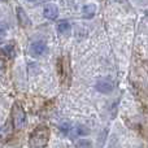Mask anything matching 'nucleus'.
<instances>
[{
    "label": "nucleus",
    "instance_id": "9d476101",
    "mask_svg": "<svg viewBox=\"0 0 148 148\" xmlns=\"http://www.w3.org/2000/svg\"><path fill=\"white\" fill-rule=\"evenodd\" d=\"M57 31L60 34H68L70 31V23L68 21H59V23H57Z\"/></svg>",
    "mask_w": 148,
    "mask_h": 148
},
{
    "label": "nucleus",
    "instance_id": "ddd939ff",
    "mask_svg": "<svg viewBox=\"0 0 148 148\" xmlns=\"http://www.w3.org/2000/svg\"><path fill=\"white\" fill-rule=\"evenodd\" d=\"M3 73H4V64L0 61V75H1Z\"/></svg>",
    "mask_w": 148,
    "mask_h": 148
},
{
    "label": "nucleus",
    "instance_id": "423d86ee",
    "mask_svg": "<svg viewBox=\"0 0 148 148\" xmlns=\"http://www.w3.org/2000/svg\"><path fill=\"white\" fill-rule=\"evenodd\" d=\"M43 16L47 20H55L59 16V9L55 4H47L43 9Z\"/></svg>",
    "mask_w": 148,
    "mask_h": 148
},
{
    "label": "nucleus",
    "instance_id": "9b49d317",
    "mask_svg": "<svg viewBox=\"0 0 148 148\" xmlns=\"http://www.w3.org/2000/svg\"><path fill=\"white\" fill-rule=\"evenodd\" d=\"M73 131L77 134V135H86V134H88V129L84 127V126H75V127H73Z\"/></svg>",
    "mask_w": 148,
    "mask_h": 148
},
{
    "label": "nucleus",
    "instance_id": "20e7f679",
    "mask_svg": "<svg viewBox=\"0 0 148 148\" xmlns=\"http://www.w3.org/2000/svg\"><path fill=\"white\" fill-rule=\"evenodd\" d=\"M95 87L101 94H110L113 91V88H114V84H113L112 79H109V78H100L96 82Z\"/></svg>",
    "mask_w": 148,
    "mask_h": 148
},
{
    "label": "nucleus",
    "instance_id": "4468645a",
    "mask_svg": "<svg viewBox=\"0 0 148 148\" xmlns=\"http://www.w3.org/2000/svg\"><path fill=\"white\" fill-rule=\"evenodd\" d=\"M27 1H36V0H27Z\"/></svg>",
    "mask_w": 148,
    "mask_h": 148
},
{
    "label": "nucleus",
    "instance_id": "f03ea898",
    "mask_svg": "<svg viewBox=\"0 0 148 148\" xmlns=\"http://www.w3.org/2000/svg\"><path fill=\"white\" fill-rule=\"evenodd\" d=\"M12 120L16 129H22L26 123V113L18 103H14L12 108Z\"/></svg>",
    "mask_w": 148,
    "mask_h": 148
},
{
    "label": "nucleus",
    "instance_id": "6e6552de",
    "mask_svg": "<svg viewBox=\"0 0 148 148\" xmlns=\"http://www.w3.org/2000/svg\"><path fill=\"white\" fill-rule=\"evenodd\" d=\"M82 13H83L84 18H92L96 13V7L94 4H86L82 9Z\"/></svg>",
    "mask_w": 148,
    "mask_h": 148
},
{
    "label": "nucleus",
    "instance_id": "1a4fd4ad",
    "mask_svg": "<svg viewBox=\"0 0 148 148\" xmlns=\"http://www.w3.org/2000/svg\"><path fill=\"white\" fill-rule=\"evenodd\" d=\"M1 55L5 56L7 59H13L16 56V49L13 47V44H7L1 48Z\"/></svg>",
    "mask_w": 148,
    "mask_h": 148
},
{
    "label": "nucleus",
    "instance_id": "f8f14e48",
    "mask_svg": "<svg viewBox=\"0 0 148 148\" xmlns=\"http://www.w3.org/2000/svg\"><path fill=\"white\" fill-rule=\"evenodd\" d=\"M75 147L77 148H91V142L90 140H86V139H81L75 143Z\"/></svg>",
    "mask_w": 148,
    "mask_h": 148
},
{
    "label": "nucleus",
    "instance_id": "0eeeda50",
    "mask_svg": "<svg viewBox=\"0 0 148 148\" xmlns=\"http://www.w3.org/2000/svg\"><path fill=\"white\" fill-rule=\"evenodd\" d=\"M13 134V127H12V123L7 122L5 125H3L0 127V142H5L12 136Z\"/></svg>",
    "mask_w": 148,
    "mask_h": 148
},
{
    "label": "nucleus",
    "instance_id": "7ed1b4c3",
    "mask_svg": "<svg viewBox=\"0 0 148 148\" xmlns=\"http://www.w3.org/2000/svg\"><path fill=\"white\" fill-rule=\"evenodd\" d=\"M29 51H30L31 56L40 57V56H43V55L47 53L48 48H47V44L44 43L43 40H35V42H33V43L30 44V48H29Z\"/></svg>",
    "mask_w": 148,
    "mask_h": 148
},
{
    "label": "nucleus",
    "instance_id": "39448f33",
    "mask_svg": "<svg viewBox=\"0 0 148 148\" xmlns=\"http://www.w3.org/2000/svg\"><path fill=\"white\" fill-rule=\"evenodd\" d=\"M16 14H17V20H18V23H20L22 27H27L30 26V18H29L27 13L25 12L22 7H17L16 9Z\"/></svg>",
    "mask_w": 148,
    "mask_h": 148
},
{
    "label": "nucleus",
    "instance_id": "f257e3e1",
    "mask_svg": "<svg viewBox=\"0 0 148 148\" xmlns=\"http://www.w3.org/2000/svg\"><path fill=\"white\" fill-rule=\"evenodd\" d=\"M49 139V130L47 126H38L35 130L31 133L30 139H29V144L33 148H43L47 146Z\"/></svg>",
    "mask_w": 148,
    "mask_h": 148
}]
</instances>
